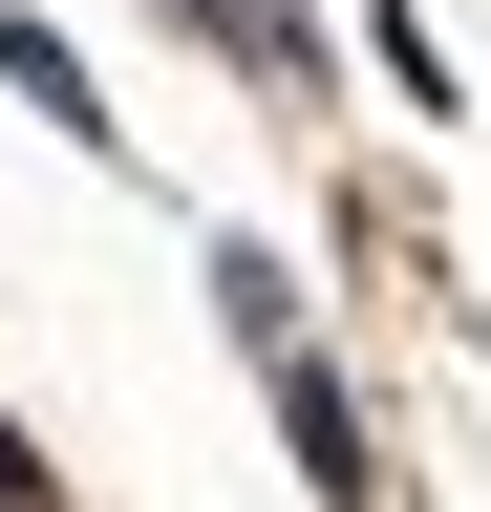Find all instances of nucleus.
I'll use <instances>...</instances> for the list:
<instances>
[{"label": "nucleus", "instance_id": "2", "mask_svg": "<svg viewBox=\"0 0 491 512\" xmlns=\"http://www.w3.org/2000/svg\"><path fill=\"white\" fill-rule=\"evenodd\" d=\"M0 86H22L43 128H65V150H129V107H107V86H86V43H65V22H43V0H0Z\"/></svg>", "mask_w": 491, "mask_h": 512}, {"label": "nucleus", "instance_id": "3", "mask_svg": "<svg viewBox=\"0 0 491 512\" xmlns=\"http://www.w3.org/2000/svg\"><path fill=\"white\" fill-rule=\"evenodd\" d=\"M214 22H235V43H257V64H278V86H321V22H299V0H214Z\"/></svg>", "mask_w": 491, "mask_h": 512}, {"label": "nucleus", "instance_id": "1", "mask_svg": "<svg viewBox=\"0 0 491 512\" xmlns=\"http://www.w3.org/2000/svg\"><path fill=\"white\" fill-rule=\"evenodd\" d=\"M257 406H278V448H299V491H321V512H385V448H363V406H342V363H321V342H278V363H257Z\"/></svg>", "mask_w": 491, "mask_h": 512}]
</instances>
